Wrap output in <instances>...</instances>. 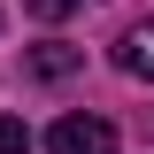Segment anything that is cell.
<instances>
[{"mask_svg": "<svg viewBox=\"0 0 154 154\" xmlns=\"http://www.w3.org/2000/svg\"><path fill=\"white\" fill-rule=\"evenodd\" d=\"M31 8H38V16H46V23H62V16H69V8H77V0H31Z\"/></svg>", "mask_w": 154, "mask_h": 154, "instance_id": "5b68a950", "label": "cell"}, {"mask_svg": "<svg viewBox=\"0 0 154 154\" xmlns=\"http://www.w3.org/2000/svg\"><path fill=\"white\" fill-rule=\"evenodd\" d=\"M23 146H31V131H23L16 116H0V154H23Z\"/></svg>", "mask_w": 154, "mask_h": 154, "instance_id": "277c9868", "label": "cell"}, {"mask_svg": "<svg viewBox=\"0 0 154 154\" xmlns=\"http://www.w3.org/2000/svg\"><path fill=\"white\" fill-rule=\"evenodd\" d=\"M31 69H38V77H69V69H77V54H69V46H38Z\"/></svg>", "mask_w": 154, "mask_h": 154, "instance_id": "3957f363", "label": "cell"}, {"mask_svg": "<svg viewBox=\"0 0 154 154\" xmlns=\"http://www.w3.org/2000/svg\"><path fill=\"white\" fill-rule=\"evenodd\" d=\"M116 62H123V69H131V77H154V16L123 31V54H116Z\"/></svg>", "mask_w": 154, "mask_h": 154, "instance_id": "7a4b0ae2", "label": "cell"}, {"mask_svg": "<svg viewBox=\"0 0 154 154\" xmlns=\"http://www.w3.org/2000/svg\"><path fill=\"white\" fill-rule=\"evenodd\" d=\"M46 146L54 154H116V131L100 123V116H62L54 131H46Z\"/></svg>", "mask_w": 154, "mask_h": 154, "instance_id": "6da1fadb", "label": "cell"}]
</instances>
